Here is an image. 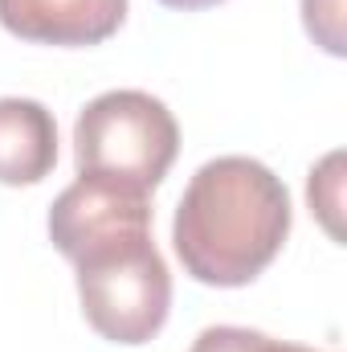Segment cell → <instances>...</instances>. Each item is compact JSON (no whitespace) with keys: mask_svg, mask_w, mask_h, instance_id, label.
Segmentation results:
<instances>
[{"mask_svg":"<svg viewBox=\"0 0 347 352\" xmlns=\"http://www.w3.org/2000/svg\"><path fill=\"white\" fill-rule=\"evenodd\" d=\"M49 238L78 270L86 324L110 344H147L172 307V274L152 242L143 188L82 176L53 201Z\"/></svg>","mask_w":347,"mask_h":352,"instance_id":"6da1fadb","label":"cell"},{"mask_svg":"<svg viewBox=\"0 0 347 352\" xmlns=\"http://www.w3.org/2000/svg\"><path fill=\"white\" fill-rule=\"evenodd\" d=\"M290 234V192L250 156H217L188 180L172 221L184 270L204 287H246Z\"/></svg>","mask_w":347,"mask_h":352,"instance_id":"7a4b0ae2","label":"cell"},{"mask_svg":"<svg viewBox=\"0 0 347 352\" xmlns=\"http://www.w3.org/2000/svg\"><path fill=\"white\" fill-rule=\"evenodd\" d=\"M180 152L172 111L147 90H106L74 123V160L82 176H106L152 192Z\"/></svg>","mask_w":347,"mask_h":352,"instance_id":"3957f363","label":"cell"},{"mask_svg":"<svg viewBox=\"0 0 347 352\" xmlns=\"http://www.w3.org/2000/svg\"><path fill=\"white\" fill-rule=\"evenodd\" d=\"M123 16L127 0H0V25L33 45H102Z\"/></svg>","mask_w":347,"mask_h":352,"instance_id":"277c9868","label":"cell"},{"mask_svg":"<svg viewBox=\"0 0 347 352\" xmlns=\"http://www.w3.org/2000/svg\"><path fill=\"white\" fill-rule=\"evenodd\" d=\"M58 164V123L37 98H0V184H37Z\"/></svg>","mask_w":347,"mask_h":352,"instance_id":"5b68a950","label":"cell"},{"mask_svg":"<svg viewBox=\"0 0 347 352\" xmlns=\"http://www.w3.org/2000/svg\"><path fill=\"white\" fill-rule=\"evenodd\" d=\"M188 352H315V349H302V344H286V340H274L265 332H250V328H204L196 336V344Z\"/></svg>","mask_w":347,"mask_h":352,"instance_id":"8992f818","label":"cell"},{"mask_svg":"<svg viewBox=\"0 0 347 352\" xmlns=\"http://www.w3.org/2000/svg\"><path fill=\"white\" fill-rule=\"evenodd\" d=\"M339 164H344V156L331 152L319 168H311V184H307V192H311V209L323 217V226H327L331 238H339V217H335V213H339V188H344Z\"/></svg>","mask_w":347,"mask_h":352,"instance_id":"52a82bcc","label":"cell"},{"mask_svg":"<svg viewBox=\"0 0 347 352\" xmlns=\"http://www.w3.org/2000/svg\"><path fill=\"white\" fill-rule=\"evenodd\" d=\"M307 33L335 58H344V0H302Z\"/></svg>","mask_w":347,"mask_h":352,"instance_id":"ba28073f","label":"cell"},{"mask_svg":"<svg viewBox=\"0 0 347 352\" xmlns=\"http://www.w3.org/2000/svg\"><path fill=\"white\" fill-rule=\"evenodd\" d=\"M164 8H180V12H196V8H213L221 0H160Z\"/></svg>","mask_w":347,"mask_h":352,"instance_id":"9c48e42d","label":"cell"}]
</instances>
